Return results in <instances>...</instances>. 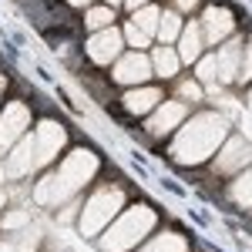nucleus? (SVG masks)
<instances>
[{
    "instance_id": "1",
    "label": "nucleus",
    "mask_w": 252,
    "mask_h": 252,
    "mask_svg": "<svg viewBox=\"0 0 252 252\" xmlns=\"http://www.w3.org/2000/svg\"><path fill=\"white\" fill-rule=\"evenodd\" d=\"M97 161L101 158L94 155V152H88V148H78L74 155L64 158V165H61L58 172H51L44 182H40L37 189H34V198L37 202H44V205H54V202H61V198H67V195H74L94 175Z\"/></svg>"
},
{
    "instance_id": "2",
    "label": "nucleus",
    "mask_w": 252,
    "mask_h": 252,
    "mask_svg": "<svg viewBox=\"0 0 252 252\" xmlns=\"http://www.w3.org/2000/svg\"><path fill=\"white\" fill-rule=\"evenodd\" d=\"M155 222H158L155 205L138 202V205H131L125 215H118V222L101 235L97 246H101L104 252H128V249H135L138 242L148 235V229H152Z\"/></svg>"
},
{
    "instance_id": "3",
    "label": "nucleus",
    "mask_w": 252,
    "mask_h": 252,
    "mask_svg": "<svg viewBox=\"0 0 252 252\" xmlns=\"http://www.w3.org/2000/svg\"><path fill=\"white\" fill-rule=\"evenodd\" d=\"M121 198H125V189H118V185H97V189H91L84 215H81V232L91 239L104 225H111V219L121 209Z\"/></svg>"
},
{
    "instance_id": "4",
    "label": "nucleus",
    "mask_w": 252,
    "mask_h": 252,
    "mask_svg": "<svg viewBox=\"0 0 252 252\" xmlns=\"http://www.w3.org/2000/svg\"><path fill=\"white\" fill-rule=\"evenodd\" d=\"M152 74H155L152 71V58L141 54V51H128V54H121L111 64V81H115L118 88H138V84H145Z\"/></svg>"
},
{
    "instance_id": "5",
    "label": "nucleus",
    "mask_w": 252,
    "mask_h": 252,
    "mask_svg": "<svg viewBox=\"0 0 252 252\" xmlns=\"http://www.w3.org/2000/svg\"><path fill=\"white\" fill-rule=\"evenodd\" d=\"M121 40L125 34L118 27H108V31H97L84 40V58L91 61L94 67H104V64H115L121 58Z\"/></svg>"
},
{
    "instance_id": "6",
    "label": "nucleus",
    "mask_w": 252,
    "mask_h": 252,
    "mask_svg": "<svg viewBox=\"0 0 252 252\" xmlns=\"http://www.w3.org/2000/svg\"><path fill=\"white\" fill-rule=\"evenodd\" d=\"M64 141H67V128H58L54 121H44L37 131L31 135L34 168H44V165H51V161H54V155H58V148H64Z\"/></svg>"
},
{
    "instance_id": "7",
    "label": "nucleus",
    "mask_w": 252,
    "mask_h": 252,
    "mask_svg": "<svg viewBox=\"0 0 252 252\" xmlns=\"http://www.w3.org/2000/svg\"><path fill=\"white\" fill-rule=\"evenodd\" d=\"M27 125H31V108L24 101H7L0 115V152L14 148V141L27 131Z\"/></svg>"
},
{
    "instance_id": "8",
    "label": "nucleus",
    "mask_w": 252,
    "mask_h": 252,
    "mask_svg": "<svg viewBox=\"0 0 252 252\" xmlns=\"http://www.w3.org/2000/svg\"><path fill=\"white\" fill-rule=\"evenodd\" d=\"M202 34H205V40H222L229 37L235 31V17L232 10L225 7V3H212V7H205V14H202Z\"/></svg>"
},
{
    "instance_id": "9",
    "label": "nucleus",
    "mask_w": 252,
    "mask_h": 252,
    "mask_svg": "<svg viewBox=\"0 0 252 252\" xmlns=\"http://www.w3.org/2000/svg\"><path fill=\"white\" fill-rule=\"evenodd\" d=\"M158 17H161V10H158L155 3H148V7H141V10H135V17H131V24H128V40L131 44H138V47H145L152 37H158Z\"/></svg>"
},
{
    "instance_id": "10",
    "label": "nucleus",
    "mask_w": 252,
    "mask_h": 252,
    "mask_svg": "<svg viewBox=\"0 0 252 252\" xmlns=\"http://www.w3.org/2000/svg\"><path fill=\"white\" fill-rule=\"evenodd\" d=\"M161 94H165L161 84H148V88H135L131 94H125L121 104H125L128 115H152L158 108V101H161Z\"/></svg>"
},
{
    "instance_id": "11",
    "label": "nucleus",
    "mask_w": 252,
    "mask_h": 252,
    "mask_svg": "<svg viewBox=\"0 0 252 252\" xmlns=\"http://www.w3.org/2000/svg\"><path fill=\"white\" fill-rule=\"evenodd\" d=\"M202 47H205V34H202V24L198 20H189L182 37H178V58L182 64H195L202 58Z\"/></svg>"
},
{
    "instance_id": "12",
    "label": "nucleus",
    "mask_w": 252,
    "mask_h": 252,
    "mask_svg": "<svg viewBox=\"0 0 252 252\" xmlns=\"http://www.w3.org/2000/svg\"><path fill=\"white\" fill-rule=\"evenodd\" d=\"M148 58H152V71H155L161 81H172L175 74H178V67H182V58H178V51H175L172 44H161V47H155Z\"/></svg>"
},
{
    "instance_id": "13",
    "label": "nucleus",
    "mask_w": 252,
    "mask_h": 252,
    "mask_svg": "<svg viewBox=\"0 0 252 252\" xmlns=\"http://www.w3.org/2000/svg\"><path fill=\"white\" fill-rule=\"evenodd\" d=\"M242 64V54H239V40H229L219 54H215V71H219V81L222 84H235V71Z\"/></svg>"
},
{
    "instance_id": "14",
    "label": "nucleus",
    "mask_w": 252,
    "mask_h": 252,
    "mask_svg": "<svg viewBox=\"0 0 252 252\" xmlns=\"http://www.w3.org/2000/svg\"><path fill=\"white\" fill-rule=\"evenodd\" d=\"M81 27H84L88 34H97V31H108V27H115V7H108V3H91V7L84 10V20H81Z\"/></svg>"
},
{
    "instance_id": "15",
    "label": "nucleus",
    "mask_w": 252,
    "mask_h": 252,
    "mask_svg": "<svg viewBox=\"0 0 252 252\" xmlns=\"http://www.w3.org/2000/svg\"><path fill=\"white\" fill-rule=\"evenodd\" d=\"M252 161V148L249 152H242V155H235L232 152V138L225 141V148H222V155H219V161L212 165V172L215 175H232V172H239V168H246Z\"/></svg>"
},
{
    "instance_id": "16",
    "label": "nucleus",
    "mask_w": 252,
    "mask_h": 252,
    "mask_svg": "<svg viewBox=\"0 0 252 252\" xmlns=\"http://www.w3.org/2000/svg\"><path fill=\"white\" fill-rule=\"evenodd\" d=\"M182 31H185L182 14L178 10H161V17H158V40L161 44H175V40L182 37Z\"/></svg>"
},
{
    "instance_id": "17",
    "label": "nucleus",
    "mask_w": 252,
    "mask_h": 252,
    "mask_svg": "<svg viewBox=\"0 0 252 252\" xmlns=\"http://www.w3.org/2000/svg\"><path fill=\"white\" fill-rule=\"evenodd\" d=\"M175 94H182L185 101H202L198 78H182V81H175Z\"/></svg>"
},
{
    "instance_id": "18",
    "label": "nucleus",
    "mask_w": 252,
    "mask_h": 252,
    "mask_svg": "<svg viewBox=\"0 0 252 252\" xmlns=\"http://www.w3.org/2000/svg\"><path fill=\"white\" fill-rule=\"evenodd\" d=\"M232 195H235V198H242V205H252V172H246L232 185Z\"/></svg>"
},
{
    "instance_id": "19",
    "label": "nucleus",
    "mask_w": 252,
    "mask_h": 252,
    "mask_svg": "<svg viewBox=\"0 0 252 252\" xmlns=\"http://www.w3.org/2000/svg\"><path fill=\"white\" fill-rule=\"evenodd\" d=\"M215 74H219V71H215V54H212V58H205L202 64H198V67H195V78L205 81V84H209V81H219Z\"/></svg>"
},
{
    "instance_id": "20",
    "label": "nucleus",
    "mask_w": 252,
    "mask_h": 252,
    "mask_svg": "<svg viewBox=\"0 0 252 252\" xmlns=\"http://www.w3.org/2000/svg\"><path fill=\"white\" fill-rule=\"evenodd\" d=\"M252 78V40H249V47H246V54H242V84Z\"/></svg>"
},
{
    "instance_id": "21",
    "label": "nucleus",
    "mask_w": 252,
    "mask_h": 252,
    "mask_svg": "<svg viewBox=\"0 0 252 252\" xmlns=\"http://www.w3.org/2000/svg\"><path fill=\"white\" fill-rule=\"evenodd\" d=\"M198 7H202V0H175V10H178V14H192Z\"/></svg>"
},
{
    "instance_id": "22",
    "label": "nucleus",
    "mask_w": 252,
    "mask_h": 252,
    "mask_svg": "<svg viewBox=\"0 0 252 252\" xmlns=\"http://www.w3.org/2000/svg\"><path fill=\"white\" fill-rule=\"evenodd\" d=\"M148 3H152V0H125V3H121V7H125V10H131V14H135V10H141V7H148Z\"/></svg>"
},
{
    "instance_id": "23",
    "label": "nucleus",
    "mask_w": 252,
    "mask_h": 252,
    "mask_svg": "<svg viewBox=\"0 0 252 252\" xmlns=\"http://www.w3.org/2000/svg\"><path fill=\"white\" fill-rule=\"evenodd\" d=\"M67 3H71V7H91L94 0H67Z\"/></svg>"
},
{
    "instance_id": "24",
    "label": "nucleus",
    "mask_w": 252,
    "mask_h": 252,
    "mask_svg": "<svg viewBox=\"0 0 252 252\" xmlns=\"http://www.w3.org/2000/svg\"><path fill=\"white\" fill-rule=\"evenodd\" d=\"M104 3H108V7H115V10H118V7H121L125 0H104Z\"/></svg>"
},
{
    "instance_id": "25",
    "label": "nucleus",
    "mask_w": 252,
    "mask_h": 252,
    "mask_svg": "<svg viewBox=\"0 0 252 252\" xmlns=\"http://www.w3.org/2000/svg\"><path fill=\"white\" fill-rule=\"evenodd\" d=\"M0 94H3V91H0Z\"/></svg>"
},
{
    "instance_id": "26",
    "label": "nucleus",
    "mask_w": 252,
    "mask_h": 252,
    "mask_svg": "<svg viewBox=\"0 0 252 252\" xmlns=\"http://www.w3.org/2000/svg\"><path fill=\"white\" fill-rule=\"evenodd\" d=\"M249 97H252V94H249Z\"/></svg>"
}]
</instances>
